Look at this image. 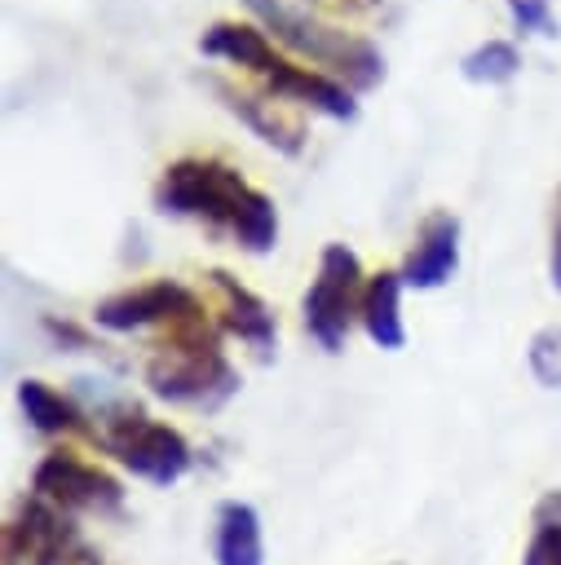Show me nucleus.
Segmentation results:
<instances>
[{"label":"nucleus","mask_w":561,"mask_h":565,"mask_svg":"<svg viewBox=\"0 0 561 565\" xmlns=\"http://www.w3.org/2000/svg\"><path fill=\"white\" fill-rule=\"evenodd\" d=\"M155 207L163 216L203 221L208 230L230 234L252 256H265L278 238L274 199L247 185L230 163L208 159V154L172 159L155 181Z\"/></svg>","instance_id":"1"},{"label":"nucleus","mask_w":561,"mask_h":565,"mask_svg":"<svg viewBox=\"0 0 561 565\" xmlns=\"http://www.w3.org/2000/svg\"><path fill=\"white\" fill-rule=\"evenodd\" d=\"M199 49L208 57H225L239 71L256 75L265 84V93L278 102H296V106H309V110H318L327 119H345V124L358 119V102L340 79H331L314 66H296L292 57L274 53L269 35L252 22H212L199 35Z\"/></svg>","instance_id":"2"},{"label":"nucleus","mask_w":561,"mask_h":565,"mask_svg":"<svg viewBox=\"0 0 561 565\" xmlns=\"http://www.w3.org/2000/svg\"><path fill=\"white\" fill-rule=\"evenodd\" d=\"M146 384L155 397L172 406H199V411H216L225 397H234L239 375L216 344L208 305L168 327V340L146 362Z\"/></svg>","instance_id":"3"},{"label":"nucleus","mask_w":561,"mask_h":565,"mask_svg":"<svg viewBox=\"0 0 561 565\" xmlns=\"http://www.w3.org/2000/svg\"><path fill=\"white\" fill-rule=\"evenodd\" d=\"M243 9L265 26V35H274L278 44L300 53L305 62L322 66V75L340 79L349 93H371L384 79V57L367 35H353L336 22H322V18H314L287 0H243Z\"/></svg>","instance_id":"4"},{"label":"nucleus","mask_w":561,"mask_h":565,"mask_svg":"<svg viewBox=\"0 0 561 565\" xmlns=\"http://www.w3.org/2000/svg\"><path fill=\"white\" fill-rule=\"evenodd\" d=\"M93 441L106 455H115L119 468H128L133 477H141L150 486H172L194 463L190 441L172 424H159L141 406H128V402H110L97 411Z\"/></svg>","instance_id":"5"},{"label":"nucleus","mask_w":561,"mask_h":565,"mask_svg":"<svg viewBox=\"0 0 561 565\" xmlns=\"http://www.w3.org/2000/svg\"><path fill=\"white\" fill-rule=\"evenodd\" d=\"M362 291H367V282H362L358 256L345 243H327L318 256V274L300 300L305 331H309V340H318V349H327V353L345 349L353 318H362Z\"/></svg>","instance_id":"6"},{"label":"nucleus","mask_w":561,"mask_h":565,"mask_svg":"<svg viewBox=\"0 0 561 565\" xmlns=\"http://www.w3.org/2000/svg\"><path fill=\"white\" fill-rule=\"evenodd\" d=\"M4 565H102V556L75 534L66 512L27 494L4 521Z\"/></svg>","instance_id":"7"},{"label":"nucleus","mask_w":561,"mask_h":565,"mask_svg":"<svg viewBox=\"0 0 561 565\" xmlns=\"http://www.w3.org/2000/svg\"><path fill=\"white\" fill-rule=\"evenodd\" d=\"M31 494H40L44 503H53L57 512H97V516H115V512L124 508V486H119L106 468H97V463H88V459H80V455H71V450H49V455L35 463V472H31Z\"/></svg>","instance_id":"8"},{"label":"nucleus","mask_w":561,"mask_h":565,"mask_svg":"<svg viewBox=\"0 0 561 565\" xmlns=\"http://www.w3.org/2000/svg\"><path fill=\"white\" fill-rule=\"evenodd\" d=\"M199 309H203V300L186 282H177V278H150L141 287H128V291L106 296L93 309V318L106 331H141V327H172V322H181V318H190Z\"/></svg>","instance_id":"9"},{"label":"nucleus","mask_w":561,"mask_h":565,"mask_svg":"<svg viewBox=\"0 0 561 565\" xmlns=\"http://www.w3.org/2000/svg\"><path fill=\"white\" fill-rule=\"evenodd\" d=\"M455 265H459V221L451 212H428L398 274L411 291H433L455 274Z\"/></svg>","instance_id":"10"},{"label":"nucleus","mask_w":561,"mask_h":565,"mask_svg":"<svg viewBox=\"0 0 561 565\" xmlns=\"http://www.w3.org/2000/svg\"><path fill=\"white\" fill-rule=\"evenodd\" d=\"M208 282H212V291H216V327L230 331V335H239L243 344L269 353L274 340H278V322H274L269 305H265L256 291H247V287H243L234 274H225V269H208Z\"/></svg>","instance_id":"11"},{"label":"nucleus","mask_w":561,"mask_h":565,"mask_svg":"<svg viewBox=\"0 0 561 565\" xmlns=\"http://www.w3.org/2000/svg\"><path fill=\"white\" fill-rule=\"evenodd\" d=\"M212 88H216V97L265 141V146H274V150H283V154H300L305 150V124H300V115H292L278 97H256V93H247V88H234V84H225V79H212Z\"/></svg>","instance_id":"12"},{"label":"nucleus","mask_w":561,"mask_h":565,"mask_svg":"<svg viewBox=\"0 0 561 565\" xmlns=\"http://www.w3.org/2000/svg\"><path fill=\"white\" fill-rule=\"evenodd\" d=\"M402 274L398 269H380L367 278L362 291V331L380 344V349H402L406 344V327H402Z\"/></svg>","instance_id":"13"},{"label":"nucleus","mask_w":561,"mask_h":565,"mask_svg":"<svg viewBox=\"0 0 561 565\" xmlns=\"http://www.w3.org/2000/svg\"><path fill=\"white\" fill-rule=\"evenodd\" d=\"M216 565H265V539H261V516L252 503L225 499L216 508V539H212Z\"/></svg>","instance_id":"14"},{"label":"nucleus","mask_w":561,"mask_h":565,"mask_svg":"<svg viewBox=\"0 0 561 565\" xmlns=\"http://www.w3.org/2000/svg\"><path fill=\"white\" fill-rule=\"evenodd\" d=\"M18 406H22L27 424L35 433H44V437H62V433H88L93 437V428L84 424L88 415L71 397H62L57 388H49L44 380H22L18 384Z\"/></svg>","instance_id":"15"},{"label":"nucleus","mask_w":561,"mask_h":565,"mask_svg":"<svg viewBox=\"0 0 561 565\" xmlns=\"http://www.w3.org/2000/svg\"><path fill=\"white\" fill-rule=\"evenodd\" d=\"M517 71H521V53L508 40H486L459 57V75L473 84H508Z\"/></svg>","instance_id":"16"},{"label":"nucleus","mask_w":561,"mask_h":565,"mask_svg":"<svg viewBox=\"0 0 561 565\" xmlns=\"http://www.w3.org/2000/svg\"><path fill=\"white\" fill-rule=\"evenodd\" d=\"M526 362H530V375L543 388H561V327L557 322L534 331V340L526 349Z\"/></svg>","instance_id":"17"},{"label":"nucleus","mask_w":561,"mask_h":565,"mask_svg":"<svg viewBox=\"0 0 561 565\" xmlns=\"http://www.w3.org/2000/svg\"><path fill=\"white\" fill-rule=\"evenodd\" d=\"M508 13L517 22V31H534V35H557L561 31L548 0H508Z\"/></svg>","instance_id":"18"},{"label":"nucleus","mask_w":561,"mask_h":565,"mask_svg":"<svg viewBox=\"0 0 561 565\" xmlns=\"http://www.w3.org/2000/svg\"><path fill=\"white\" fill-rule=\"evenodd\" d=\"M521 565H561V525H534Z\"/></svg>","instance_id":"19"},{"label":"nucleus","mask_w":561,"mask_h":565,"mask_svg":"<svg viewBox=\"0 0 561 565\" xmlns=\"http://www.w3.org/2000/svg\"><path fill=\"white\" fill-rule=\"evenodd\" d=\"M548 274H552V287L561 291V190L552 199V252H548Z\"/></svg>","instance_id":"20"},{"label":"nucleus","mask_w":561,"mask_h":565,"mask_svg":"<svg viewBox=\"0 0 561 565\" xmlns=\"http://www.w3.org/2000/svg\"><path fill=\"white\" fill-rule=\"evenodd\" d=\"M534 525H561V490H548L534 503Z\"/></svg>","instance_id":"21"}]
</instances>
